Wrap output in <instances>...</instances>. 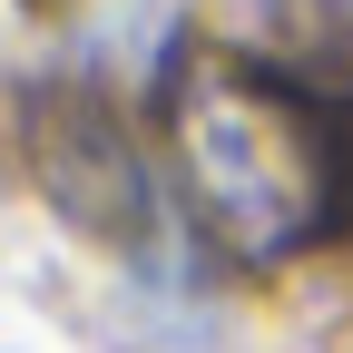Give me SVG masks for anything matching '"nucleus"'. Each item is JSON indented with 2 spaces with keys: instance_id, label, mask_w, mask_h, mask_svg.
<instances>
[{
  "instance_id": "obj_1",
  "label": "nucleus",
  "mask_w": 353,
  "mask_h": 353,
  "mask_svg": "<svg viewBox=\"0 0 353 353\" xmlns=\"http://www.w3.org/2000/svg\"><path fill=\"white\" fill-rule=\"evenodd\" d=\"M187 196L236 255H304L353 236V69H285L187 50L167 79Z\"/></svg>"
},
{
  "instance_id": "obj_2",
  "label": "nucleus",
  "mask_w": 353,
  "mask_h": 353,
  "mask_svg": "<svg viewBox=\"0 0 353 353\" xmlns=\"http://www.w3.org/2000/svg\"><path fill=\"white\" fill-rule=\"evenodd\" d=\"M20 157H30V187L79 236H99V245H148L157 236V176H148L138 138L118 128V108L99 88L39 79L20 99Z\"/></svg>"
},
{
  "instance_id": "obj_3",
  "label": "nucleus",
  "mask_w": 353,
  "mask_h": 353,
  "mask_svg": "<svg viewBox=\"0 0 353 353\" xmlns=\"http://www.w3.org/2000/svg\"><path fill=\"white\" fill-rule=\"evenodd\" d=\"M39 10H59V0H39Z\"/></svg>"
}]
</instances>
